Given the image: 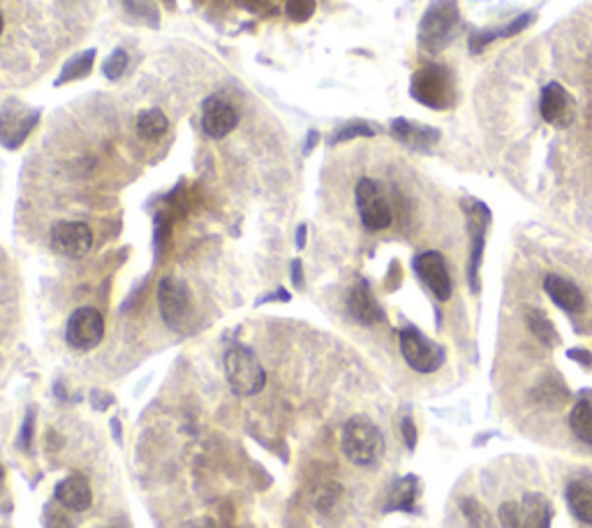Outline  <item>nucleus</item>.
Instances as JSON below:
<instances>
[{
	"label": "nucleus",
	"mask_w": 592,
	"mask_h": 528,
	"mask_svg": "<svg viewBox=\"0 0 592 528\" xmlns=\"http://www.w3.org/2000/svg\"><path fill=\"white\" fill-rule=\"evenodd\" d=\"M285 12H288V17L292 21H305V19H311L312 12H315V0H288Z\"/></svg>",
	"instance_id": "obj_28"
},
{
	"label": "nucleus",
	"mask_w": 592,
	"mask_h": 528,
	"mask_svg": "<svg viewBox=\"0 0 592 528\" xmlns=\"http://www.w3.org/2000/svg\"><path fill=\"white\" fill-rule=\"evenodd\" d=\"M401 429H403V439H405V445L410 447V450H414V447H417V426H414L412 417H405Z\"/></svg>",
	"instance_id": "obj_32"
},
{
	"label": "nucleus",
	"mask_w": 592,
	"mask_h": 528,
	"mask_svg": "<svg viewBox=\"0 0 592 528\" xmlns=\"http://www.w3.org/2000/svg\"><path fill=\"white\" fill-rule=\"evenodd\" d=\"M461 510H463V515H465L467 524H470L473 528H493L491 516H488L484 505H479L477 501L465 499L461 503Z\"/></svg>",
	"instance_id": "obj_25"
},
{
	"label": "nucleus",
	"mask_w": 592,
	"mask_h": 528,
	"mask_svg": "<svg viewBox=\"0 0 592 528\" xmlns=\"http://www.w3.org/2000/svg\"><path fill=\"white\" fill-rule=\"evenodd\" d=\"M357 135H373V130L365 123H352V126H345V130L338 132L334 142H342V139L357 137Z\"/></svg>",
	"instance_id": "obj_31"
},
{
	"label": "nucleus",
	"mask_w": 592,
	"mask_h": 528,
	"mask_svg": "<svg viewBox=\"0 0 592 528\" xmlns=\"http://www.w3.org/2000/svg\"><path fill=\"white\" fill-rule=\"evenodd\" d=\"M447 70L437 66L421 67L412 79V96L421 105H428L433 109H444L451 100V84H449Z\"/></svg>",
	"instance_id": "obj_7"
},
{
	"label": "nucleus",
	"mask_w": 592,
	"mask_h": 528,
	"mask_svg": "<svg viewBox=\"0 0 592 528\" xmlns=\"http://www.w3.org/2000/svg\"><path fill=\"white\" fill-rule=\"evenodd\" d=\"M456 24H458V10L454 0H435L421 21L419 44L433 54L442 51L454 37Z\"/></svg>",
	"instance_id": "obj_3"
},
{
	"label": "nucleus",
	"mask_w": 592,
	"mask_h": 528,
	"mask_svg": "<svg viewBox=\"0 0 592 528\" xmlns=\"http://www.w3.org/2000/svg\"><path fill=\"white\" fill-rule=\"evenodd\" d=\"M500 524H503V528H526L523 505L511 503V501L500 505Z\"/></svg>",
	"instance_id": "obj_26"
},
{
	"label": "nucleus",
	"mask_w": 592,
	"mask_h": 528,
	"mask_svg": "<svg viewBox=\"0 0 592 528\" xmlns=\"http://www.w3.org/2000/svg\"><path fill=\"white\" fill-rule=\"evenodd\" d=\"M414 271L426 283V288L435 294V299L447 301L451 297V276H449L442 252L426 251L421 255H417L414 258Z\"/></svg>",
	"instance_id": "obj_10"
},
{
	"label": "nucleus",
	"mask_w": 592,
	"mask_h": 528,
	"mask_svg": "<svg viewBox=\"0 0 592 528\" xmlns=\"http://www.w3.org/2000/svg\"><path fill=\"white\" fill-rule=\"evenodd\" d=\"M539 109L544 116L546 123L557 128H565L574 119V103L569 97L567 90L556 82H550L544 90H542V100H539Z\"/></svg>",
	"instance_id": "obj_13"
},
{
	"label": "nucleus",
	"mask_w": 592,
	"mask_h": 528,
	"mask_svg": "<svg viewBox=\"0 0 592 528\" xmlns=\"http://www.w3.org/2000/svg\"><path fill=\"white\" fill-rule=\"evenodd\" d=\"M296 246L299 248L305 246V225H301L299 228V235H296Z\"/></svg>",
	"instance_id": "obj_36"
},
{
	"label": "nucleus",
	"mask_w": 592,
	"mask_h": 528,
	"mask_svg": "<svg viewBox=\"0 0 592 528\" xmlns=\"http://www.w3.org/2000/svg\"><path fill=\"white\" fill-rule=\"evenodd\" d=\"M567 357H572V360H574V361H579L580 367H586V369H590V364H592V354L588 353V350H583V348H574V350H569V353H567Z\"/></svg>",
	"instance_id": "obj_33"
},
{
	"label": "nucleus",
	"mask_w": 592,
	"mask_h": 528,
	"mask_svg": "<svg viewBox=\"0 0 592 528\" xmlns=\"http://www.w3.org/2000/svg\"><path fill=\"white\" fill-rule=\"evenodd\" d=\"M523 516H526V528H550L553 508L542 493H527L523 499Z\"/></svg>",
	"instance_id": "obj_19"
},
{
	"label": "nucleus",
	"mask_w": 592,
	"mask_h": 528,
	"mask_svg": "<svg viewBox=\"0 0 592 528\" xmlns=\"http://www.w3.org/2000/svg\"><path fill=\"white\" fill-rule=\"evenodd\" d=\"M354 195H357V209H359L361 222H364L365 228L373 229V232L389 228L391 221H394V214H391L389 202H387V198H384L375 181L361 179L357 183Z\"/></svg>",
	"instance_id": "obj_5"
},
{
	"label": "nucleus",
	"mask_w": 592,
	"mask_h": 528,
	"mask_svg": "<svg viewBox=\"0 0 592 528\" xmlns=\"http://www.w3.org/2000/svg\"><path fill=\"white\" fill-rule=\"evenodd\" d=\"M338 496H341V486L338 485H327L322 489V492L318 493V508L319 512H327L331 510L335 505V501H338Z\"/></svg>",
	"instance_id": "obj_30"
},
{
	"label": "nucleus",
	"mask_w": 592,
	"mask_h": 528,
	"mask_svg": "<svg viewBox=\"0 0 592 528\" xmlns=\"http://www.w3.org/2000/svg\"><path fill=\"white\" fill-rule=\"evenodd\" d=\"M292 278H294V285H296V288H301V285H304V281H301V262H299V260H294V262H292Z\"/></svg>",
	"instance_id": "obj_35"
},
{
	"label": "nucleus",
	"mask_w": 592,
	"mask_h": 528,
	"mask_svg": "<svg viewBox=\"0 0 592 528\" xmlns=\"http://www.w3.org/2000/svg\"><path fill=\"white\" fill-rule=\"evenodd\" d=\"M56 501L73 512H84L93 505V492L84 475H70L56 485Z\"/></svg>",
	"instance_id": "obj_14"
},
{
	"label": "nucleus",
	"mask_w": 592,
	"mask_h": 528,
	"mask_svg": "<svg viewBox=\"0 0 592 528\" xmlns=\"http://www.w3.org/2000/svg\"><path fill=\"white\" fill-rule=\"evenodd\" d=\"M491 214L481 202H473L470 211H467V228H470V237H473V252H470V288L473 292L479 290V264H481V252H484V237L486 228H488Z\"/></svg>",
	"instance_id": "obj_12"
},
{
	"label": "nucleus",
	"mask_w": 592,
	"mask_h": 528,
	"mask_svg": "<svg viewBox=\"0 0 592 528\" xmlns=\"http://www.w3.org/2000/svg\"><path fill=\"white\" fill-rule=\"evenodd\" d=\"M236 126H239V109L234 107L229 100H225L220 96H213L204 103L202 128L209 137H227Z\"/></svg>",
	"instance_id": "obj_11"
},
{
	"label": "nucleus",
	"mask_w": 592,
	"mask_h": 528,
	"mask_svg": "<svg viewBox=\"0 0 592 528\" xmlns=\"http://www.w3.org/2000/svg\"><path fill=\"white\" fill-rule=\"evenodd\" d=\"M544 290L556 307H560L567 313H580L586 307V299H583V292L576 288L574 283L567 281L563 276H556V274H549L544 278Z\"/></svg>",
	"instance_id": "obj_15"
},
{
	"label": "nucleus",
	"mask_w": 592,
	"mask_h": 528,
	"mask_svg": "<svg viewBox=\"0 0 592 528\" xmlns=\"http://www.w3.org/2000/svg\"><path fill=\"white\" fill-rule=\"evenodd\" d=\"M401 353L407 367L417 373H433L444 364V350L437 343L428 341L419 330L405 327L401 331Z\"/></svg>",
	"instance_id": "obj_4"
},
{
	"label": "nucleus",
	"mask_w": 592,
	"mask_h": 528,
	"mask_svg": "<svg viewBox=\"0 0 592 528\" xmlns=\"http://www.w3.org/2000/svg\"><path fill=\"white\" fill-rule=\"evenodd\" d=\"M347 307H350V313H352L354 320H359L361 324H375L380 320H384V313L380 308V304L373 297L371 288H368V283L361 281L357 288L350 292V299H347Z\"/></svg>",
	"instance_id": "obj_16"
},
{
	"label": "nucleus",
	"mask_w": 592,
	"mask_h": 528,
	"mask_svg": "<svg viewBox=\"0 0 592 528\" xmlns=\"http://www.w3.org/2000/svg\"><path fill=\"white\" fill-rule=\"evenodd\" d=\"M111 429H114V439L120 440V431H119V420H111Z\"/></svg>",
	"instance_id": "obj_37"
},
{
	"label": "nucleus",
	"mask_w": 592,
	"mask_h": 528,
	"mask_svg": "<svg viewBox=\"0 0 592 528\" xmlns=\"http://www.w3.org/2000/svg\"><path fill=\"white\" fill-rule=\"evenodd\" d=\"M158 304L165 322L172 330H179L190 318V294L188 288L176 278H165L158 288Z\"/></svg>",
	"instance_id": "obj_9"
},
{
	"label": "nucleus",
	"mask_w": 592,
	"mask_h": 528,
	"mask_svg": "<svg viewBox=\"0 0 592 528\" xmlns=\"http://www.w3.org/2000/svg\"><path fill=\"white\" fill-rule=\"evenodd\" d=\"M3 30H5V19H3V14H0V35H3Z\"/></svg>",
	"instance_id": "obj_38"
},
{
	"label": "nucleus",
	"mask_w": 592,
	"mask_h": 528,
	"mask_svg": "<svg viewBox=\"0 0 592 528\" xmlns=\"http://www.w3.org/2000/svg\"><path fill=\"white\" fill-rule=\"evenodd\" d=\"M126 67H127V54L123 51V49H116L114 54L104 60V67H102V73L107 74L109 79H119L120 74L126 73Z\"/></svg>",
	"instance_id": "obj_27"
},
{
	"label": "nucleus",
	"mask_w": 592,
	"mask_h": 528,
	"mask_svg": "<svg viewBox=\"0 0 592 528\" xmlns=\"http://www.w3.org/2000/svg\"><path fill=\"white\" fill-rule=\"evenodd\" d=\"M104 337V318L96 308H77L65 324V338L74 350H93Z\"/></svg>",
	"instance_id": "obj_6"
},
{
	"label": "nucleus",
	"mask_w": 592,
	"mask_h": 528,
	"mask_svg": "<svg viewBox=\"0 0 592 528\" xmlns=\"http://www.w3.org/2000/svg\"><path fill=\"white\" fill-rule=\"evenodd\" d=\"M417 496H419V480L414 475H407L396 482L394 492L389 496L387 510L389 512H414L417 510Z\"/></svg>",
	"instance_id": "obj_17"
},
{
	"label": "nucleus",
	"mask_w": 592,
	"mask_h": 528,
	"mask_svg": "<svg viewBox=\"0 0 592 528\" xmlns=\"http://www.w3.org/2000/svg\"><path fill=\"white\" fill-rule=\"evenodd\" d=\"M526 322H527V327H530V331H533L534 337L544 343V346H549V348L557 346L560 337H557L556 327H553V322L546 318L544 311H534V308H533V311H527L526 313Z\"/></svg>",
	"instance_id": "obj_22"
},
{
	"label": "nucleus",
	"mask_w": 592,
	"mask_h": 528,
	"mask_svg": "<svg viewBox=\"0 0 592 528\" xmlns=\"http://www.w3.org/2000/svg\"><path fill=\"white\" fill-rule=\"evenodd\" d=\"M51 248H54L58 255H65V258H84L86 252L93 246V232L86 222L77 221H60L51 228Z\"/></svg>",
	"instance_id": "obj_8"
},
{
	"label": "nucleus",
	"mask_w": 592,
	"mask_h": 528,
	"mask_svg": "<svg viewBox=\"0 0 592 528\" xmlns=\"http://www.w3.org/2000/svg\"><path fill=\"white\" fill-rule=\"evenodd\" d=\"M90 63H93V51H86V56H81V58L73 60L70 66L65 67V74L58 79V84H63V82H67V79H74L79 77V74H84V70H88Z\"/></svg>",
	"instance_id": "obj_29"
},
{
	"label": "nucleus",
	"mask_w": 592,
	"mask_h": 528,
	"mask_svg": "<svg viewBox=\"0 0 592 528\" xmlns=\"http://www.w3.org/2000/svg\"><path fill=\"white\" fill-rule=\"evenodd\" d=\"M569 426L574 431L576 439L580 443H586L592 447V401L590 399H580L574 406V410L569 413Z\"/></svg>",
	"instance_id": "obj_20"
},
{
	"label": "nucleus",
	"mask_w": 592,
	"mask_h": 528,
	"mask_svg": "<svg viewBox=\"0 0 592 528\" xmlns=\"http://www.w3.org/2000/svg\"><path fill=\"white\" fill-rule=\"evenodd\" d=\"M530 19H533V14H523L520 19H514L511 24L504 26V28H497V30H488V33H477V35L470 40V49L473 51H479V47H486V44L491 43V40H496V37H509V35H516V33H520V30L526 28L527 24H530Z\"/></svg>",
	"instance_id": "obj_24"
},
{
	"label": "nucleus",
	"mask_w": 592,
	"mask_h": 528,
	"mask_svg": "<svg viewBox=\"0 0 592 528\" xmlns=\"http://www.w3.org/2000/svg\"><path fill=\"white\" fill-rule=\"evenodd\" d=\"M3 480H5V469L0 466V486H3Z\"/></svg>",
	"instance_id": "obj_39"
},
{
	"label": "nucleus",
	"mask_w": 592,
	"mask_h": 528,
	"mask_svg": "<svg viewBox=\"0 0 592 528\" xmlns=\"http://www.w3.org/2000/svg\"><path fill=\"white\" fill-rule=\"evenodd\" d=\"M167 128L169 120L160 109H146V112L137 116V135L142 139H149V142L160 139L167 132Z\"/></svg>",
	"instance_id": "obj_21"
},
{
	"label": "nucleus",
	"mask_w": 592,
	"mask_h": 528,
	"mask_svg": "<svg viewBox=\"0 0 592 528\" xmlns=\"http://www.w3.org/2000/svg\"><path fill=\"white\" fill-rule=\"evenodd\" d=\"M394 132L403 139V142H414L417 146H428L440 139V132L437 130H431V128H414L403 119L396 120Z\"/></svg>",
	"instance_id": "obj_23"
},
{
	"label": "nucleus",
	"mask_w": 592,
	"mask_h": 528,
	"mask_svg": "<svg viewBox=\"0 0 592 528\" xmlns=\"http://www.w3.org/2000/svg\"><path fill=\"white\" fill-rule=\"evenodd\" d=\"M342 454L354 463V466H373L382 456L384 439L382 431L377 429L375 422H371L364 415L350 417L342 426L341 436Z\"/></svg>",
	"instance_id": "obj_1"
},
{
	"label": "nucleus",
	"mask_w": 592,
	"mask_h": 528,
	"mask_svg": "<svg viewBox=\"0 0 592 528\" xmlns=\"http://www.w3.org/2000/svg\"><path fill=\"white\" fill-rule=\"evenodd\" d=\"M225 378L229 390L239 396H255L266 384V371L255 353L243 346H232L225 354Z\"/></svg>",
	"instance_id": "obj_2"
},
{
	"label": "nucleus",
	"mask_w": 592,
	"mask_h": 528,
	"mask_svg": "<svg viewBox=\"0 0 592 528\" xmlns=\"http://www.w3.org/2000/svg\"><path fill=\"white\" fill-rule=\"evenodd\" d=\"M569 512L583 524H592V485L576 480L567 486Z\"/></svg>",
	"instance_id": "obj_18"
},
{
	"label": "nucleus",
	"mask_w": 592,
	"mask_h": 528,
	"mask_svg": "<svg viewBox=\"0 0 592 528\" xmlns=\"http://www.w3.org/2000/svg\"><path fill=\"white\" fill-rule=\"evenodd\" d=\"M33 413L26 417V424H24V431H21V447L24 450H30V443H33Z\"/></svg>",
	"instance_id": "obj_34"
}]
</instances>
